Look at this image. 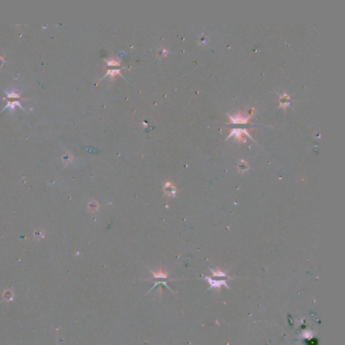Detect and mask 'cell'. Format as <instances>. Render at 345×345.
I'll list each match as a JSON object with an SVG mask.
<instances>
[{
	"label": "cell",
	"instance_id": "9c48e42d",
	"mask_svg": "<svg viewBox=\"0 0 345 345\" xmlns=\"http://www.w3.org/2000/svg\"><path fill=\"white\" fill-rule=\"evenodd\" d=\"M212 272H213V276L214 277H216V276H218V277H227V273L225 272L224 270L220 269V268H217V269H215V270L212 269Z\"/></svg>",
	"mask_w": 345,
	"mask_h": 345
},
{
	"label": "cell",
	"instance_id": "4fadbf2b",
	"mask_svg": "<svg viewBox=\"0 0 345 345\" xmlns=\"http://www.w3.org/2000/svg\"><path fill=\"white\" fill-rule=\"evenodd\" d=\"M105 62H107V64L108 66H118L119 65V61L114 60V59H107V60H105Z\"/></svg>",
	"mask_w": 345,
	"mask_h": 345
},
{
	"label": "cell",
	"instance_id": "52a82bcc",
	"mask_svg": "<svg viewBox=\"0 0 345 345\" xmlns=\"http://www.w3.org/2000/svg\"><path fill=\"white\" fill-rule=\"evenodd\" d=\"M248 169H249V165L245 160H240L239 161V164H238V170L239 172H241V173H243V172H246Z\"/></svg>",
	"mask_w": 345,
	"mask_h": 345
},
{
	"label": "cell",
	"instance_id": "ba28073f",
	"mask_svg": "<svg viewBox=\"0 0 345 345\" xmlns=\"http://www.w3.org/2000/svg\"><path fill=\"white\" fill-rule=\"evenodd\" d=\"M62 161H63V163H64L65 165L70 164L71 162L73 161V156H72V154H71V153H69V152H67V153H65L64 156H63V158H62Z\"/></svg>",
	"mask_w": 345,
	"mask_h": 345
},
{
	"label": "cell",
	"instance_id": "2e32d148",
	"mask_svg": "<svg viewBox=\"0 0 345 345\" xmlns=\"http://www.w3.org/2000/svg\"><path fill=\"white\" fill-rule=\"evenodd\" d=\"M198 43H200L201 45H204V44H207L208 43V38L205 36H200V39H198Z\"/></svg>",
	"mask_w": 345,
	"mask_h": 345
},
{
	"label": "cell",
	"instance_id": "3957f363",
	"mask_svg": "<svg viewBox=\"0 0 345 345\" xmlns=\"http://www.w3.org/2000/svg\"><path fill=\"white\" fill-rule=\"evenodd\" d=\"M229 118H230L231 122H234V124H246L249 121L250 115H243L240 114L236 115H229Z\"/></svg>",
	"mask_w": 345,
	"mask_h": 345
},
{
	"label": "cell",
	"instance_id": "7a4b0ae2",
	"mask_svg": "<svg viewBox=\"0 0 345 345\" xmlns=\"http://www.w3.org/2000/svg\"><path fill=\"white\" fill-rule=\"evenodd\" d=\"M205 280L210 283L211 288H215V290L217 288V290H220V288L222 287V286H225L226 287L229 288L228 284L226 283V279H214V278H212V277H205Z\"/></svg>",
	"mask_w": 345,
	"mask_h": 345
},
{
	"label": "cell",
	"instance_id": "5b68a950",
	"mask_svg": "<svg viewBox=\"0 0 345 345\" xmlns=\"http://www.w3.org/2000/svg\"><path fill=\"white\" fill-rule=\"evenodd\" d=\"M290 96L287 93H283L279 96V107H290Z\"/></svg>",
	"mask_w": 345,
	"mask_h": 345
},
{
	"label": "cell",
	"instance_id": "8992f818",
	"mask_svg": "<svg viewBox=\"0 0 345 345\" xmlns=\"http://www.w3.org/2000/svg\"><path fill=\"white\" fill-rule=\"evenodd\" d=\"M152 273H153L154 277L157 279V278H164V279H166L168 277V273H166L165 271H163L161 269V268H159L157 270H152Z\"/></svg>",
	"mask_w": 345,
	"mask_h": 345
},
{
	"label": "cell",
	"instance_id": "7c38bea8",
	"mask_svg": "<svg viewBox=\"0 0 345 345\" xmlns=\"http://www.w3.org/2000/svg\"><path fill=\"white\" fill-rule=\"evenodd\" d=\"M6 92V95H7V97L9 98H19V93L15 91H5Z\"/></svg>",
	"mask_w": 345,
	"mask_h": 345
},
{
	"label": "cell",
	"instance_id": "9a60e30c",
	"mask_svg": "<svg viewBox=\"0 0 345 345\" xmlns=\"http://www.w3.org/2000/svg\"><path fill=\"white\" fill-rule=\"evenodd\" d=\"M168 54V52H167V50H165V49H160L159 50V52H158V56L159 57H165V56H166Z\"/></svg>",
	"mask_w": 345,
	"mask_h": 345
},
{
	"label": "cell",
	"instance_id": "277c9868",
	"mask_svg": "<svg viewBox=\"0 0 345 345\" xmlns=\"http://www.w3.org/2000/svg\"><path fill=\"white\" fill-rule=\"evenodd\" d=\"M164 192H165V194L168 195V197H175V194H176V192H177V189H176V187L171 183V182L167 181L164 185Z\"/></svg>",
	"mask_w": 345,
	"mask_h": 345
},
{
	"label": "cell",
	"instance_id": "8fae6325",
	"mask_svg": "<svg viewBox=\"0 0 345 345\" xmlns=\"http://www.w3.org/2000/svg\"><path fill=\"white\" fill-rule=\"evenodd\" d=\"M121 74V70L119 69H112V70H107V74H105L104 77H107V76H115V75H119Z\"/></svg>",
	"mask_w": 345,
	"mask_h": 345
},
{
	"label": "cell",
	"instance_id": "6da1fadb",
	"mask_svg": "<svg viewBox=\"0 0 345 345\" xmlns=\"http://www.w3.org/2000/svg\"><path fill=\"white\" fill-rule=\"evenodd\" d=\"M244 136H247V137L251 138V136L249 135V133H248L246 130H244V129H234V130L231 131L230 135H229L228 138L235 137L239 142H245V139L243 138Z\"/></svg>",
	"mask_w": 345,
	"mask_h": 345
},
{
	"label": "cell",
	"instance_id": "30bf717a",
	"mask_svg": "<svg viewBox=\"0 0 345 345\" xmlns=\"http://www.w3.org/2000/svg\"><path fill=\"white\" fill-rule=\"evenodd\" d=\"M15 107H21V102H19V101H16V100H14V101H9L8 103L5 105V107L2 109V111H4V109H6V108H11V109H13Z\"/></svg>",
	"mask_w": 345,
	"mask_h": 345
},
{
	"label": "cell",
	"instance_id": "5bb4252c",
	"mask_svg": "<svg viewBox=\"0 0 345 345\" xmlns=\"http://www.w3.org/2000/svg\"><path fill=\"white\" fill-rule=\"evenodd\" d=\"M98 208H99V204L96 201H91L90 204H89V208H90L92 212H95L96 210H98Z\"/></svg>",
	"mask_w": 345,
	"mask_h": 345
}]
</instances>
